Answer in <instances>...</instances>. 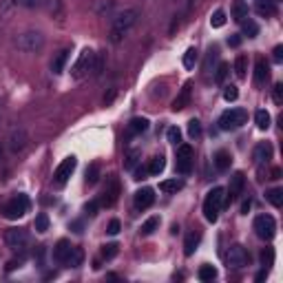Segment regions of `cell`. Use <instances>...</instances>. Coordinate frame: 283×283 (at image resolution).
I'll return each mask as SVG.
<instances>
[{
	"label": "cell",
	"mask_w": 283,
	"mask_h": 283,
	"mask_svg": "<svg viewBox=\"0 0 283 283\" xmlns=\"http://www.w3.org/2000/svg\"><path fill=\"white\" fill-rule=\"evenodd\" d=\"M159 228V217H151V219H146L144 224L140 226V235L142 237H148V235H153L155 230Z\"/></svg>",
	"instance_id": "obj_29"
},
{
	"label": "cell",
	"mask_w": 283,
	"mask_h": 283,
	"mask_svg": "<svg viewBox=\"0 0 283 283\" xmlns=\"http://www.w3.org/2000/svg\"><path fill=\"white\" fill-rule=\"evenodd\" d=\"M272 157V146L268 142H261L255 146V151H252V159H255L257 166H261V164H268V159Z\"/></svg>",
	"instance_id": "obj_16"
},
{
	"label": "cell",
	"mask_w": 283,
	"mask_h": 283,
	"mask_svg": "<svg viewBox=\"0 0 283 283\" xmlns=\"http://www.w3.org/2000/svg\"><path fill=\"white\" fill-rule=\"evenodd\" d=\"M224 24H226V11L224 9H217V11L210 16V27L219 29V27H224Z\"/></svg>",
	"instance_id": "obj_38"
},
{
	"label": "cell",
	"mask_w": 283,
	"mask_h": 283,
	"mask_svg": "<svg viewBox=\"0 0 283 283\" xmlns=\"http://www.w3.org/2000/svg\"><path fill=\"white\" fill-rule=\"evenodd\" d=\"M133 204H135V208H137V210H146V208H151V206L155 204V190L148 188V186L140 188V190L135 193V197H133Z\"/></svg>",
	"instance_id": "obj_13"
},
{
	"label": "cell",
	"mask_w": 283,
	"mask_h": 283,
	"mask_svg": "<svg viewBox=\"0 0 283 283\" xmlns=\"http://www.w3.org/2000/svg\"><path fill=\"white\" fill-rule=\"evenodd\" d=\"M252 228H255V233L259 239L264 241H272L277 235V221L272 215H259V217H255V224H252Z\"/></svg>",
	"instance_id": "obj_7"
},
{
	"label": "cell",
	"mask_w": 283,
	"mask_h": 283,
	"mask_svg": "<svg viewBox=\"0 0 283 283\" xmlns=\"http://www.w3.org/2000/svg\"><path fill=\"white\" fill-rule=\"evenodd\" d=\"M120 228H122L120 221H117V219H111V221H109V228H106V233H109V235H117V233H120Z\"/></svg>",
	"instance_id": "obj_50"
},
{
	"label": "cell",
	"mask_w": 283,
	"mask_h": 283,
	"mask_svg": "<svg viewBox=\"0 0 283 283\" xmlns=\"http://www.w3.org/2000/svg\"><path fill=\"white\" fill-rule=\"evenodd\" d=\"M115 255H117V244H106L104 248H102V257H104V259H113Z\"/></svg>",
	"instance_id": "obj_47"
},
{
	"label": "cell",
	"mask_w": 283,
	"mask_h": 283,
	"mask_svg": "<svg viewBox=\"0 0 283 283\" xmlns=\"http://www.w3.org/2000/svg\"><path fill=\"white\" fill-rule=\"evenodd\" d=\"M257 11L261 16H272L275 13V0H259L257 2Z\"/></svg>",
	"instance_id": "obj_37"
},
{
	"label": "cell",
	"mask_w": 283,
	"mask_h": 283,
	"mask_svg": "<svg viewBox=\"0 0 283 283\" xmlns=\"http://www.w3.org/2000/svg\"><path fill=\"white\" fill-rule=\"evenodd\" d=\"M266 275H268V270H266V268H264V270H261L259 275H257V281H264V279H266Z\"/></svg>",
	"instance_id": "obj_56"
},
{
	"label": "cell",
	"mask_w": 283,
	"mask_h": 283,
	"mask_svg": "<svg viewBox=\"0 0 283 283\" xmlns=\"http://www.w3.org/2000/svg\"><path fill=\"white\" fill-rule=\"evenodd\" d=\"M224 204H226V188L215 186L204 199V217H206V221L215 224V221L219 219V213H221V208H224Z\"/></svg>",
	"instance_id": "obj_3"
},
{
	"label": "cell",
	"mask_w": 283,
	"mask_h": 283,
	"mask_svg": "<svg viewBox=\"0 0 283 283\" xmlns=\"http://www.w3.org/2000/svg\"><path fill=\"white\" fill-rule=\"evenodd\" d=\"M213 60H217V49L210 47L208 58H206V64H204V69H206V71H210V64H213Z\"/></svg>",
	"instance_id": "obj_48"
},
{
	"label": "cell",
	"mask_w": 283,
	"mask_h": 283,
	"mask_svg": "<svg viewBox=\"0 0 283 283\" xmlns=\"http://www.w3.org/2000/svg\"><path fill=\"white\" fill-rule=\"evenodd\" d=\"M213 164H215V168H217L219 173H226V171H230L233 155H230L228 151H217L215 153V157H213Z\"/></svg>",
	"instance_id": "obj_19"
},
{
	"label": "cell",
	"mask_w": 283,
	"mask_h": 283,
	"mask_svg": "<svg viewBox=\"0 0 283 283\" xmlns=\"http://www.w3.org/2000/svg\"><path fill=\"white\" fill-rule=\"evenodd\" d=\"M51 0H13L16 7H24V9H42L47 7Z\"/></svg>",
	"instance_id": "obj_30"
},
{
	"label": "cell",
	"mask_w": 283,
	"mask_h": 283,
	"mask_svg": "<svg viewBox=\"0 0 283 283\" xmlns=\"http://www.w3.org/2000/svg\"><path fill=\"white\" fill-rule=\"evenodd\" d=\"M270 179H281V168H275V171H272V177Z\"/></svg>",
	"instance_id": "obj_55"
},
{
	"label": "cell",
	"mask_w": 283,
	"mask_h": 283,
	"mask_svg": "<svg viewBox=\"0 0 283 283\" xmlns=\"http://www.w3.org/2000/svg\"><path fill=\"white\" fill-rule=\"evenodd\" d=\"M241 29H244V35H248V38H257V35H259V24L250 18H246L244 22H241Z\"/></svg>",
	"instance_id": "obj_33"
},
{
	"label": "cell",
	"mask_w": 283,
	"mask_h": 283,
	"mask_svg": "<svg viewBox=\"0 0 283 283\" xmlns=\"http://www.w3.org/2000/svg\"><path fill=\"white\" fill-rule=\"evenodd\" d=\"M148 131V120L146 117H133L128 122V137H135V135H142V133Z\"/></svg>",
	"instance_id": "obj_20"
},
{
	"label": "cell",
	"mask_w": 283,
	"mask_h": 283,
	"mask_svg": "<svg viewBox=\"0 0 283 283\" xmlns=\"http://www.w3.org/2000/svg\"><path fill=\"white\" fill-rule=\"evenodd\" d=\"M4 244L9 246L11 250H24L29 246V233L24 228H11V230H7L4 233Z\"/></svg>",
	"instance_id": "obj_11"
},
{
	"label": "cell",
	"mask_w": 283,
	"mask_h": 283,
	"mask_svg": "<svg viewBox=\"0 0 283 283\" xmlns=\"http://www.w3.org/2000/svg\"><path fill=\"white\" fill-rule=\"evenodd\" d=\"M137 159H140V151H128V155H126V162H124V166L128 168V171H133V168L137 166Z\"/></svg>",
	"instance_id": "obj_44"
},
{
	"label": "cell",
	"mask_w": 283,
	"mask_h": 283,
	"mask_svg": "<svg viewBox=\"0 0 283 283\" xmlns=\"http://www.w3.org/2000/svg\"><path fill=\"white\" fill-rule=\"evenodd\" d=\"M188 135L193 137V140H199V137H202V122L195 120V117L188 122Z\"/></svg>",
	"instance_id": "obj_40"
},
{
	"label": "cell",
	"mask_w": 283,
	"mask_h": 283,
	"mask_svg": "<svg viewBox=\"0 0 283 283\" xmlns=\"http://www.w3.org/2000/svg\"><path fill=\"white\" fill-rule=\"evenodd\" d=\"M248 122V111L246 109H230L226 113H221L219 117V128L221 131H237V128H241Z\"/></svg>",
	"instance_id": "obj_5"
},
{
	"label": "cell",
	"mask_w": 283,
	"mask_h": 283,
	"mask_svg": "<svg viewBox=\"0 0 283 283\" xmlns=\"http://www.w3.org/2000/svg\"><path fill=\"white\" fill-rule=\"evenodd\" d=\"M272 53H275V55H272V58H275V62H281V60H283V47H281V44H279V47H275Z\"/></svg>",
	"instance_id": "obj_52"
},
{
	"label": "cell",
	"mask_w": 283,
	"mask_h": 283,
	"mask_svg": "<svg viewBox=\"0 0 283 283\" xmlns=\"http://www.w3.org/2000/svg\"><path fill=\"white\" fill-rule=\"evenodd\" d=\"M27 133H24V128H13L11 133H9V151L11 153H22L24 148H27Z\"/></svg>",
	"instance_id": "obj_14"
},
{
	"label": "cell",
	"mask_w": 283,
	"mask_h": 283,
	"mask_svg": "<svg viewBox=\"0 0 283 283\" xmlns=\"http://www.w3.org/2000/svg\"><path fill=\"white\" fill-rule=\"evenodd\" d=\"M272 97H275L277 104H283V84L281 82H277V84L272 86Z\"/></svg>",
	"instance_id": "obj_46"
},
{
	"label": "cell",
	"mask_w": 283,
	"mask_h": 283,
	"mask_svg": "<svg viewBox=\"0 0 283 283\" xmlns=\"http://www.w3.org/2000/svg\"><path fill=\"white\" fill-rule=\"evenodd\" d=\"M255 124H257V128H261V131H268V128H270V113L266 109H259L255 113Z\"/></svg>",
	"instance_id": "obj_28"
},
{
	"label": "cell",
	"mask_w": 283,
	"mask_h": 283,
	"mask_svg": "<svg viewBox=\"0 0 283 283\" xmlns=\"http://www.w3.org/2000/svg\"><path fill=\"white\" fill-rule=\"evenodd\" d=\"M190 82H186L184 84V89L179 91V95L175 97V102H173V111H182V109H186L188 106V100H190Z\"/></svg>",
	"instance_id": "obj_21"
},
{
	"label": "cell",
	"mask_w": 283,
	"mask_h": 283,
	"mask_svg": "<svg viewBox=\"0 0 283 283\" xmlns=\"http://www.w3.org/2000/svg\"><path fill=\"white\" fill-rule=\"evenodd\" d=\"M82 261H84V252H82V248H75V246H73L71 252H69V257H66L64 266L66 268H80Z\"/></svg>",
	"instance_id": "obj_26"
},
{
	"label": "cell",
	"mask_w": 283,
	"mask_h": 283,
	"mask_svg": "<svg viewBox=\"0 0 283 283\" xmlns=\"http://www.w3.org/2000/svg\"><path fill=\"white\" fill-rule=\"evenodd\" d=\"M228 44H230V47H239V44H241V35L239 33H233L228 38Z\"/></svg>",
	"instance_id": "obj_51"
},
{
	"label": "cell",
	"mask_w": 283,
	"mask_h": 283,
	"mask_svg": "<svg viewBox=\"0 0 283 283\" xmlns=\"http://www.w3.org/2000/svg\"><path fill=\"white\" fill-rule=\"evenodd\" d=\"M199 241H202V235H199V233H195V230H193V233H188L186 241H184V255H186V257L193 255V252L197 250Z\"/></svg>",
	"instance_id": "obj_24"
},
{
	"label": "cell",
	"mask_w": 283,
	"mask_h": 283,
	"mask_svg": "<svg viewBox=\"0 0 283 283\" xmlns=\"http://www.w3.org/2000/svg\"><path fill=\"white\" fill-rule=\"evenodd\" d=\"M166 137H168V142H171V144H175V146H179V144H182V131H179L177 126H171V128H168Z\"/></svg>",
	"instance_id": "obj_41"
},
{
	"label": "cell",
	"mask_w": 283,
	"mask_h": 283,
	"mask_svg": "<svg viewBox=\"0 0 283 283\" xmlns=\"http://www.w3.org/2000/svg\"><path fill=\"white\" fill-rule=\"evenodd\" d=\"M137 16H140V13H137L135 9H124V11H120L117 16H113L111 31H109L111 42H115V44L122 42V40L128 35V31H131V29L137 24Z\"/></svg>",
	"instance_id": "obj_2"
},
{
	"label": "cell",
	"mask_w": 283,
	"mask_h": 283,
	"mask_svg": "<svg viewBox=\"0 0 283 283\" xmlns=\"http://www.w3.org/2000/svg\"><path fill=\"white\" fill-rule=\"evenodd\" d=\"M13 47L22 51V53H38L44 47V35L40 31H33V29L31 31H22L13 40Z\"/></svg>",
	"instance_id": "obj_4"
},
{
	"label": "cell",
	"mask_w": 283,
	"mask_h": 283,
	"mask_svg": "<svg viewBox=\"0 0 283 283\" xmlns=\"http://www.w3.org/2000/svg\"><path fill=\"white\" fill-rule=\"evenodd\" d=\"M164 168H166V159H164V155H157V157L151 159V164H148L146 173L153 175V177H157V175L164 173Z\"/></svg>",
	"instance_id": "obj_27"
},
{
	"label": "cell",
	"mask_w": 283,
	"mask_h": 283,
	"mask_svg": "<svg viewBox=\"0 0 283 283\" xmlns=\"http://www.w3.org/2000/svg\"><path fill=\"white\" fill-rule=\"evenodd\" d=\"M250 206H252V202H250V199H246V202H244V204H241V213H244V215H248V210H250Z\"/></svg>",
	"instance_id": "obj_54"
},
{
	"label": "cell",
	"mask_w": 283,
	"mask_h": 283,
	"mask_svg": "<svg viewBox=\"0 0 283 283\" xmlns=\"http://www.w3.org/2000/svg\"><path fill=\"white\" fill-rule=\"evenodd\" d=\"M237 97H239V89H237L235 84L226 86V89H224V100H226V102H235Z\"/></svg>",
	"instance_id": "obj_45"
},
{
	"label": "cell",
	"mask_w": 283,
	"mask_h": 283,
	"mask_svg": "<svg viewBox=\"0 0 283 283\" xmlns=\"http://www.w3.org/2000/svg\"><path fill=\"white\" fill-rule=\"evenodd\" d=\"M197 60H199V51L195 49V47H190L186 53H184V66H186V69H195V64H197Z\"/></svg>",
	"instance_id": "obj_34"
},
{
	"label": "cell",
	"mask_w": 283,
	"mask_h": 283,
	"mask_svg": "<svg viewBox=\"0 0 283 283\" xmlns=\"http://www.w3.org/2000/svg\"><path fill=\"white\" fill-rule=\"evenodd\" d=\"M146 168H135V177L133 179H137V182H142V179H146Z\"/></svg>",
	"instance_id": "obj_53"
},
{
	"label": "cell",
	"mask_w": 283,
	"mask_h": 283,
	"mask_svg": "<svg viewBox=\"0 0 283 283\" xmlns=\"http://www.w3.org/2000/svg\"><path fill=\"white\" fill-rule=\"evenodd\" d=\"M29 206H31V204H29V197L20 193V195H16L13 199H9V202L4 204L2 215L7 219H11V221L13 219H20V217H24V215L29 213Z\"/></svg>",
	"instance_id": "obj_6"
},
{
	"label": "cell",
	"mask_w": 283,
	"mask_h": 283,
	"mask_svg": "<svg viewBox=\"0 0 283 283\" xmlns=\"http://www.w3.org/2000/svg\"><path fill=\"white\" fill-rule=\"evenodd\" d=\"M117 197H120V182H117L115 175H109L106 177V186H104V193H102V206H106V208H111V206H115Z\"/></svg>",
	"instance_id": "obj_12"
},
{
	"label": "cell",
	"mask_w": 283,
	"mask_h": 283,
	"mask_svg": "<svg viewBox=\"0 0 283 283\" xmlns=\"http://www.w3.org/2000/svg\"><path fill=\"white\" fill-rule=\"evenodd\" d=\"M246 71H248V55H237V60H235V75H237V78H246Z\"/></svg>",
	"instance_id": "obj_32"
},
{
	"label": "cell",
	"mask_w": 283,
	"mask_h": 283,
	"mask_svg": "<svg viewBox=\"0 0 283 283\" xmlns=\"http://www.w3.org/2000/svg\"><path fill=\"white\" fill-rule=\"evenodd\" d=\"M266 199L270 202L275 208H281L283 206V190L281 188H272V190H268L266 193Z\"/></svg>",
	"instance_id": "obj_31"
},
{
	"label": "cell",
	"mask_w": 283,
	"mask_h": 283,
	"mask_svg": "<svg viewBox=\"0 0 283 283\" xmlns=\"http://www.w3.org/2000/svg\"><path fill=\"white\" fill-rule=\"evenodd\" d=\"M73 228H75V233H82V224H80V221H75Z\"/></svg>",
	"instance_id": "obj_57"
},
{
	"label": "cell",
	"mask_w": 283,
	"mask_h": 283,
	"mask_svg": "<svg viewBox=\"0 0 283 283\" xmlns=\"http://www.w3.org/2000/svg\"><path fill=\"white\" fill-rule=\"evenodd\" d=\"M97 182H100V164H91V166L86 168V184H89V186H95Z\"/></svg>",
	"instance_id": "obj_36"
},
{
	"label": "cell",
	"mask_w": 283,
	"mask_h": 283,
	"mask_svg": "<svg viewBox=\"0 0 283 283\" xmlns=\"http://www.w3.org/2000/svg\"><path fill=\"white\" fill-rule=\"evenodd\" d=\"M66 62H69V49H62L53 60H51V71H53L55 75H60L64 71Z\"/></svg>",
	"instance_id": "obj_22"
},
{
	"label": "cell",
	"mask_w": 283,
	"mask_h": 283,
	"mask_svg": "<svg viewBox=\"0 0 283 283\" xmlns=\"http://www.w3.org/2000/svg\"><path fill=\"white\" fill-rule=\"evenodd\" d=\"M268 78H270V69H268V62L264 58H257L255 62V86H264Z\"/></svg>",
	"instance_id": "obj_17"
},
{
	"label": "cell",
	"mask_w": 283,
	"mask_h": 283,
	"mask_svg": "<svg viewBox=\"0 0 283 283\" xmlns=\"http://www.w3.org/2000/svg\"><path fill=\"white\" fill-rule=\"evenodd\" d=\"M226 261H228V268H235V270H239V268H246L250 261V255L248 250L244 248V246L235 244L230 246L228 252H226Z\"/></svg>",
	"instance_id": "obj_10"
},
{
	"label": "cell",
	"mask_w": 283,
	"mask_h": 283,
	"mask_svg": "<svg viewBox=\"0 0 283 283\" xmlns=\"http://www.w3.org/2000/svg\"><path fill=\"white\" fill-rule=\"evenodd\" d=\"M97 208H100V202H89L84 206V213L93 217V215H97Z\"/></svg>",
	"instance_id": "obj_49"
},
{
	"label": "cell",
	"mask_w": 283,
	"mask_h": 283,
	"mask_svg": "<svg viewBox=\"0 0 283 283\" xmlns=\"http://www.w3.org/2000/svg\"><path fill=\"white\" fill-rule=\"evenodd\" d=\"M35 230H38V233H47L49 230V217L44 213H40L38 217H35Z\"/></svg>",
	"instance_id": "obj_43"
},
{
	"label": "cell",
	"mask_w": 283,
	"mask_h": 283,
	"mask_svg": "<svg viewBox=\"0 0 283 283\" xmlns=\"http://www.w3.org/2000/svg\"><path fill=\"white\" fill-rule=\"evenodd\" d=\"M102 62H104V55L102 53H95V51H91V49H82V53L78 55V60H75L73 69H71V75H73L75 80L84 78V75H100Z\"/></svg>",
	"instance_id": "obj_1"
},
{
	"label": "cell",
	"mask_w": 283,
	"mask_h": 283,
	"mask_svg": "<svg viewBox=\"0 0 283 283\" xmlns=\"http://www.w3.org/2000/svg\"><path fill=\"white\" fill-rule=\"evenodd\" d=\"M244 186H246V175L244 173H235L233 177H230V188H228L230 195H226V197L233 202V199H237L241 193H244Z\"/></svg>",
	"instance_id": "obj_15"
},
{
	"label": "cell",
	"mask_w": 283,
	"mask_h": 283,
	"mask_svg": "<svg viewBox=\"0 0 283 283\" xmlns=\"http://www.w3.org/2000/svg\"><path fill=\"white\" fill-rule=\"evenodd\" d=\"M184 188V182L182 179H164L162 184H159V190H162L164 195H175V193H179V190Z\"/></svg>",
	"instance_id": "obj_23"
},
{
	"label": "cell",
	"mask_w": 283,
	"mask_h": 283,
	"mask_svg": "<svg viewBox=\"0 0 283 283\" xmlns=\"http://www.w3.org/2000/svg\"><path fill=\"white\" fill-rule=\"evenodd\" d=\"M199 279H202V281L217 279V270H215L213 266H202V268H199Z\"/></svg>",
	"instance_id": "obj_39"
},
{
	"label": "cell",
	"mask_w": 283,
	"mask_h": 283,
	"mask_svg": "<svg viewBox=\"0 0 283 283\" xmlns=\"http://www.w3.org/2000/svg\"><path fill=\"white\" fill-rule=\"evenodd\" d=\"M272 264H275V250H272V248H266L264 252H261V266H264L266 270H268V268H270Z\"/></svg>",
	"instance_id": "obj_42"
},
{
	"label": "cell",
	"mask_w": 283,
	"mask_h": 283,
	"mask_svg": "<svg viewBox=\"0 0 283 283\" xmlns=\"http://www.w3.org/2000/svg\"><path fill=\"white\" fill-rule=\"evenodd\" d=\"M0 159H2V146H0Z\"/></svg>",
	"instance_id": "obj_58"
},
{
	"label": "cell",
	"mask_w": 283,
	"mask_h": 283,
	"mask_svg": "<svg viewBox=\"0 0 283 283\" xmlns=\"http://www.w3.org/2000/svg\"><path fill=\"white\" fill-rule=\"evenodd\" d=\"M193 164H195V153L193 146L188 144H179L177 146V159H175V168H177L179 175H188L193 171Z\"/></svg>",
	"instance_id": "obj_8"
},
{
	"label": "cell",
	"mask_w": 283,
	"mask_h": 283,
	"mask_svg": "<svg viewBox=\"0 0 283 283\" xmlns=\"http://www.w3.org/2000/svg\"><path fill=\"white\" fill-rule=\"evenodd\" d=\"M248 18V4L244 0H235L233 2V20L235 22H244Z\"/></svg>",
	"instance_id": "obj_25"
},
{
	"label": "cell",
	"mask_w": 283,
	"mask_h": 283,
	"mask_svg": "<svg viewBox=\"0 0 283 283\" xmlns=\"http://www.w3.org/2000/svg\"><path fill=\"white\" fill-rule=\"evenodd\" d=\"M228 73H230V64L228 62H219L217 69H215V82H217V84H224L226 78H228Z\"/></svg>",
	"instance_id": "obj_35"
},
{
	"label": "cell",
	"mask_w": 283,
	"mask_h": 283,
	"mask_svg": "<svg viewBox=\"0 0 283 283\" xmlns=\"http://www.w3.org/2000/svg\"><path fill=\"white\" fill-rule=\"evenodd\" d=\"M75 166H78V159H75L73 155L64 157L62 162L58 164V168H55V173H53V184H55V186H64V184L69 182V177H71V175H73Z\"/></svg>",
	"instance_id": "obj_9"
},
{
	"label": "cell",
	"mask_w": 283,
	"mask_h": 283,
	"mask_svg": "<svg viewBox=\"0 0 283 283\" xmlns=\"http://www.w3.org/2000/svg\"><path fill=\"white\" fill-rule=\"evenodd\" d=\"M73 246L69 244L66 239H60L58 244H55V248H53V261L55 264H60V266H64V261H66V257H69V252Z\"/></svg>",
	"instance_id": "obj_18"
}]
</instances>
